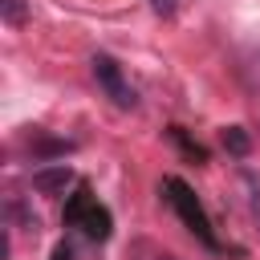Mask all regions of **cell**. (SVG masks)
I'll return each instance as SVG.
<instances>
[{"label": "cell", "instance_id": "obj_1", "mask_svg": "<svg viewBox=\"0 0 260 260\" xmlns=\"http://www.w3.org/2000/svg\"><path fill=\"white\" fill-rule=\"evenodd\" d=\"M61 223H65V228H77V232H81L85 240H93V244H106L110 232H114L110 207L93 199L89 183H77V187H73V195H69L65 207H61Z\"/></svg>", "mask_w": 260, "mask_h": 260}, {"label": "cell", "instance_id": "obj_2", "mask_svg": "<svg viewBox=\"0 0 260 260\" xmlns=\"http://www.w3.org/2000/svg\"><path fill=\"white\" fill-rule=\"evenodd\" d=\"M162 199L175 207V215L183 219V228H187L199 244H207L211 252H223V244H219V240H215V232H211V215L203 211L199 195H195L179 175H167V179H162Z\"/></svg>", "mask_w": 260, "mask_h": 260}, {"label": "cell", "instance_id": "obj_3", "mask_svg": "<svg viewBox=\"0 0 260 260\" xmlns=\"http://www.w3.org/2000/svg\"><path fill=\"white\" fill-rule=\"evenodd\" d=\"M89 69H93V81L106 89V98H110L118 110H134V106H138L134 89H130V85H126V77H122V65H118L110 53H93Z\"/></svg>", "mask_w": 260, "mask_h": 260}, {"label": "cell", "instance_id": "obj_4", "mask_svg": "<svg viewBox=\"0 0 260 260\" xmlns=\"http://www.w3.org/2000/svg\"><path fill=\"white\" fill-rule=\"evenodd\" d=\"M69 187H73V171H69L65 162L32 171V191H41V195H65Z\"/></svg>", "mask_w": 260, "mask_h": 260}, {"label": "cell", "instance_id": "obj_5", "mask_svg": "<svg viewBox=\"0 0 260 260\" xmlns=\"http://www.w3.org/2000/svg\"><path fill=\"white\" fill-rule=\"evenodd\" d=\"M28 150H32V158H61V154H69V150H73V142H69V138H49V134H32Z\"/></svg>", "mask_w": 260, "mask_h": 260}, {"label": "cell", "instance_id": "obj_6", "mask_svg": "<svg viewBox=\"0 0 260 260\" xmlns=\"http://www.w3.org/2000/svg\"><path fill=\"white\" fill-rule=\"evenodd\" d=\"M240 77H244V85L252 89V93H260V45H252V49H244L240 53Z\"/></svg>", "mask_w": 260, "mask_h": 260}, {"label": "cell", "instance_id": "obj_7", "mask_svg": "<svg viewBox=\"0 0 260 260\" xmlns=\"http://www.w3.org/2000/svg\"><path fill=\"white\" fill-rule=\"evenodd\" d=\"M219 138H223V150H228L232 158H248V154H252V134H248L244 126H228Z\"/></svg>", "mask_w": 260, "mask_h": 260}, {"label": "cell", "instance_id": "obj_8", "mask_svg": "<svg viewBox=\"0 0 260 260\" xmlns=\"http://www.w3.org/2000/svg\"><path fill=\"white\" fill-rule=\"evenodd\" d=\"M167 138H171V142H175V146H179L191 162H207V146H203V142H195L183 126H171V130H167Z\"/></svg>", "mask_w": 260, "mask_h": 260}, {"label": "cell", "instance_id": "obj_9", "mask_svg": "<svg viewBox=\"0 0 260 260\" xmlns=\"http://www.w3.org/2000/svg\"><path fill=\"white\" fill-rule=\"evenodd\" d=\"M0 16H4V24H24L28 20V0H0Z\"/></svg>", "mask_w": 260, "mask_h": 260}, {"label": "cell", "instance_id": "obj_10", "mask_svg": "<svg viewBox=\"0 0 260 260\" xmlns=\"http://www.w3.org/2000/svg\"><path fill=\"white\" fill-rule=\"evenodd\" d=\"M150 8H154V16H162V20H171V16L179 12V0H150Z\"/></svg>", "mask_w": 260, "mask_h": 260}, {"label": "cell", "instance_id": "obj_11", "mask_svg": "<svg viewBox=\"0 0 260 260\" xmlns=\"http://www.w3.org/2000/svg\"><path fill=\"white\" fill-rule=\"evenodd\" d=\"M248 187H252V211H256V219H260V183L248 175Z\"/></svg>", "mask_w": 260, "mask_h": 260}, {"label": "cell", "instance_id": "obj_12", "mask_svg": "<svg viewBox=\"0 0 260 260\" xmlns=\"http://www.w3.org/2000/svg\"><path fill=\"white\" fill-rule=\"evenodd\" d=\"M49 260H73V248H69L65 240H61V244L53 248V256H49Z\"/></svg>", "mask_w": 260, "mask_h": 260}, {"label": "cell", "instance_id": "obj_13", "mask_svg": "<svg viewBox=\"0 0 260 260\" xmlns=\"http://www.w3.org/2000/svg\"><path fill=\"white\" fill-rule=\"evenodd\" d=\"M8 252H12V240H8V228H4V236H0V260H8Z\"/></svg>", "mask_w": 260, "mask_h": 260}, {"label": "cell", "instance_id": "obj_14", "mask_svg": "<svg viewBox=\"0 0 260 260\" xmlns=\"http://www.w3.org/2000/svg\"><path fill=\"white\" fill-rule=\"evenodd\" d=\"M158 260H179V256H158Z\"/></svg>", "mask_w": 260, "mask_h": 260}]
</instances>
